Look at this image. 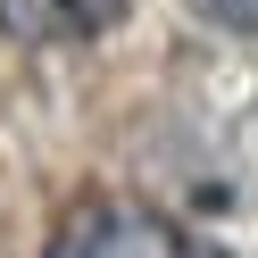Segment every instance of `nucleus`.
<instances>
[{
	"label": "nucleus",
	"instance_id": "1",
	"mask_svg": "<svg viewBox=\"0 0 258 258\" xmlns=\"http://www.w3.org/2000/svg\"><path fill=\"white\" fill-rule=\"evenodd\" d=\"M50 258H191V250L175 241V225H158L150 208H134V200H84L58 225Z\"/></svg>",
	"mask_w": 258,
	"mask_h": 258
},
{
	"label": "nucleus",
	"instance_id": "2",
	"mask_svg": "<svg viewBox=\"0 0 258 258\" xmlns=\"http://www.w3.org/2000/svg\"><path fill=\"white\" fill-rule=\"evenodd\" d=\"M134 0H0L9 42H92L125 17Z\"/></svg>",
	"mask_w": 258,
	"mask_h": 258
},
{
	"label": "nucleus",
	"instance_id": "3",
	"mask_svg": "<svg viewBox=\"0 0 258 258\" xmlns=\"http://www.w3.org/2000/svg\"><path fill=\"white\" fill-rule=\"evenodd\" d=\"M183 9L217 34H258V0H183Z\"/></svg>",
	"mask_w": 258,
	"mask_h": 258
}]
</instances>
